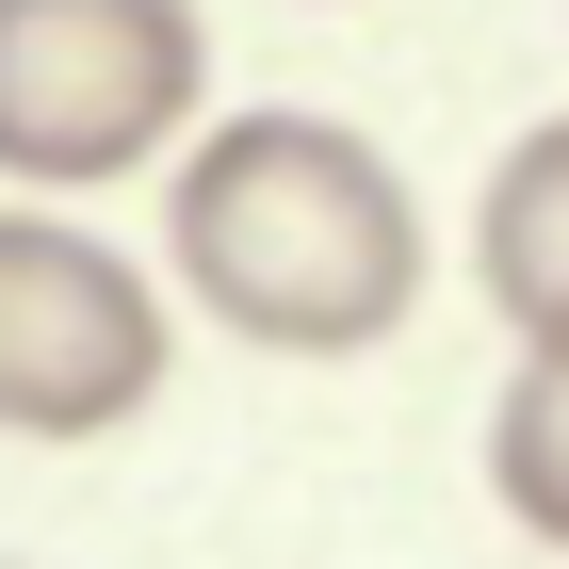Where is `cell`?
<instances>
[{
  "mask_svg": "<svg viewBox=\"0 0 569 569\" xmlns=\"http://www.w3.org/2000/svg\"><path fill=\"white\" fill-rule=\"evenodd\" d=\"M163 261L261 358H375L423 309V212H407L391 147L342 114H228L179 147Z\"/></svg>",
  "mask_w": 569,
  "mask_h": 569,
  "instance_id": "obj_1",
  "label": "cell"
},
{
  "mask_svg": "<svg viewBox=\"0 0 569 569\" xmlns=\"http://www.w3.org/2000/svg\"><path fill=\"white\" fill-rule=\"evenodd\" d=\"M212 98L196 0H0V179L17 196H98L163 163Z\"/></svg>",
  "mask_w": 569,
  "mask_h": 569,
  "instance_id": "obj_2",
  "label": "cell"
},
{
  "mask_svg": "<svg viewBox=\"0 0 569 569\" xmlns=\"http://www.w3.org/2000/svg\"><path fill=\"white\" fill-rule=\"evenodd\" d=\"M179 375V326L98 228L66 212H0V439L33 456H82V439H131Z\"/></svg>",
  "mask_w": 569,
  "mask_h": 569,
  "instance_id": "obj_3",
  "label": "cell"
},
{
  "mask_svg": "<svg viewBox=\"0 0 569 569\" xmlns=\"http://www.w3.org/2000/svg\"><path fill=\"white\" fill-rule=\"evenodd\" d=\"M488 505L537 553H569V358H521L505 375V407H488Z\"/></svg>",
  "mask_w": 569,
  "mask_h": 569,
  "instance_id": "obj_5",
  "label": "cell"
},
{
  "mask_svg": "<svg viewBox=\"0 0 569 569\" xmlns=\"http://www.w3.org/2000/svg\"><path fill=\"white\" fill-rule=\"evenodd\" d=\"M472 277L521 358H569V114H537L472 196Z\"/></svg>",
  "mask_w": 569,
  "mask_h": 569,
  "instance_id": "obj_4",
  "label": "cell"
}]
</instances>
